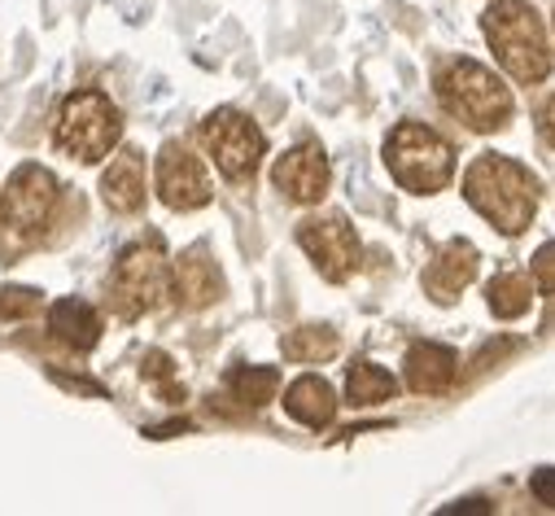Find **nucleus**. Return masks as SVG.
I'll use <instances>...</instances> for the list:
<instances>
[{"instance_id": "obj_1", "label": "nucleus", "mask_w": 555, "mask_h": 516, "mask_svg": "<svg viewBox=\"0 0 555 516\" xmlns=\"http://www.w3.org/2000/svg\"><path fill=\"white\" fill-rule=\"evenodd\" d=\"M464 197H468L499 232L516 236V232L529 228L542 189H538V180H533L520 163L490 154V158H477V163L468 167V176H464Z\"/></svg>"}, {"instance_id": "obj_2", "label": "nucleus", "mask_w": 555, "mask_h": 516, "mask_svg": "<svg viewBox=\"0 0 555 516\" xmlns=\"http://www.w3.org/2000/svg\"><path fill=\"white\" fill-rule=\"evenodd\" d=\"M481 31L499 57V66L520 79V83H542L551 75V49H546V27L542 18L520 5V0H499L486 10Z\"/></svg>"}, {"instance_id": "obj_3", "label": "nucleus", "mask_w": 555, "mask_h": 516, "mask_svg": "<svg viewBox=\"0 0 555 516\" xmlns=\"http://www.w3.org/2000/svg\"><path fill=\"white\" fill-rule=\"evenodd\" d=\"M385 167L406 193H438L455 176V150L421 122H402L385 141Z\"/></svg>"}, {"instance_id": "obj_4", "label": "nucleus", "mask_w": 555, "mask_h": 516, "mask_svg": "<svg viewBox=\"0 0 555 516\" xmlns=\"http://www.w3.org/2000/svg\"><path fill=\"white\" fill-rule=\"evenodd\" d=\"M438 96L473 132H499L512 118V92L486 66H477L468 57H455L438 70Z\"/></svg>"}, {"instance_id": "obj_5", "label": "nucleus", "mask_w": 555, "mask_h": 516, "mask_svg": "<svg viewBox=\"0 0 555 516\" xmlns=\"http://www.w3.org/2000/svg\"><path fill=\"white\" fill-rule=\"evenodd\" d=\"M118 132H122V122H118V109L105 92L96 88H83L75 92L66 105H62V118H57V145L79 158V163H101L114 145H118Z\"/></svg>"}, {"instance_id": "obj_6", "label": "nucleus", "mask_w": 555, "mask_h": 516, "mask_svg": "<svg viewBox=\"0 0 555 516\" xmlns=\"http://www.w3.org/2000/svg\"><path fill=\"white\" fill-rule=\"evenodd\" d=\"M171 268L158 245H131L118 263H114V276H109V298H114V311L135 320L154 307H163L171 298Z\"/></svg>"}, {"instance_id": "obj_7", "label": "nucleus", "mask_w": 555, "mask_h": 516, "mask_svg": "<svg viewBox=\"0 0 555 516\" xmlns=\"http://www.w3.org/2000/svg\"><path fill=\"white\" fill-rule=\"evenodd\" d=\"M202 145L228 180H245L262 163V132L236 109H215L202 122Z\"/></svg>"}, {"instance_id": "obj_8", "label": "nucleus", "mask_w": 555, "mask_h": 516, "mask_svg": "<svg viewBox=\"0 0 555 516\" xmlns=\"http://www.w3.org/2000/svg\"><path fill=\"white\" fill-rule=\"evenodd\" d=\"M53 206H57V180L36 163L18 167L5 184V193H0V215H5L14 236H36L49 223Z\"/></svg>"}, {"instance_id": "obj_9", "label": "nucleus", "mask_w": 555, "mask_h": 516, "mask_svg": "<svg viewBox=\"0 0 555 516\" xmlns=\"http://www.w3.org/2000/svg\"><path fill=\"white\" fill-rule=\"evenodd\" d=\"M298 241L311 254V263L320 268L324 281H346L359 268V236L341 215H324V219L302 223Z\"/></svg>"}, {"instance_id": "obj_10", "label": "nucleus", "mask_w": 555, "mask_h": 516, "mask_svg": "<svg viewBox=\"0 0 555 516\" xmlns=\"http://www.w3.org/2000/svg\"><path fill=\"white\" fill-rule=\"evenodd\" d=\"M158 197L171 210H197L210 202V176L202 167L197 154H189L184 145H167L158 158Z\"/></svg>"}, {"instance_id": "obj_11", "label": "nucleus", "mask_w": 555, "mask_h": 516, "mask_svg": "<svg viewBox=\"0 0 555 516\" xmlns=\"http://www.w3.org/2000/svg\"><path fill=\"white\" fill-rule=\"evenodd\" d=\"M271 180L289 202H302V206H315L324 193H328V158L320 145H298L289 150L281 163L271 167Z\"/></svg>"}, {"instance_id": "obj_12", "label": "nucleus", "mask_w": 555, "mask_h": 516, "mask_svg": "<svg viewBox=\"0 0 555 516\" xmlns=\"http://www.w3.org/2000/svg\"><path fill=\"white\" fill-rule=\"evenodd\" d=\"M473 276H477V249L468 241H451L425 268V289L434 302H455Z\"/></svg>"}, {"instance_id": "obj_13", "label": "nucleus", "mask_w": 555, "mask_h": 516, "mask_svg": "<svg viewBox=\"0 0 555 516\" xmlns=\"http://www.w3.org/2000/svg\"><path fill=\"white\" fill-rule=\"evenodd\" d=\"M455 380V350L434 346V341H415L406 350V385L415 395H442Z\"/></svg>"}, {"instance_id": "obj_14", "label": "nucleus", "mask_w": 555, "mask_h": 516, "mask_svg": "<svg viewBox=\"0 0 555 516\" xmlns=\"http://www.w3.org/2000/svg\"><path fill=\"white\" fill-rule=\"evenodd\" d=\"M101 197L118 215H131V210L145 206V163H141V154L127 150L109 163V171L101 176Z\"/></svg>"}, {"instance_id": "obj_15", "label": "nucleus", "mask_w": 555, "mask_h": 516, "mask_svg": "<svg viewBox=\"0 0 555 516\" xmlns=\"http://www.w3.org/2000/svg\"><path fill=\"white\" fill-rule=\"evenodd\" d=\"M49 328L53 337H62L75 350H92L101 341V315L83 302V298H62L49 307Z\"/></svg>"}, {"instance_id": "obj_16", "label": "nucleus", "mask_w": 555, "mask_h": 516, "mask_svg": "<svg viewBox=\"0 0 555 516\" xmlns=\"http://www.w3.org/2000/svg\"><path fill=\"white\" fill-rule=\"evenodd\" d=\"M176 289L184 298V307H210L219 294H223V281H219V268L210 263L206 249H189L176 268Z\"/></svg>"}, {"instance_id": "obj_17", "label": "nucleus", "mask_w": 555, "mask_h": 516, "mask_svg": "<svg viewBox=\"0 0 555 516\" xmlns=\"http://www.w3.org/2000/svg\"><path fill=\"white\" fill-rule=\"evenodd\" d=\"M285 408H289L294 421L320 429V425L333 421V412H337V395H333V385H328L324 376H298V380L289 385V395H285Z\"/></svg>"}, {"instance_id": "obj_18", "label": "nucleus", "mask_w": 555, "mask_h": 516, "mask_svg": "<svg viewBox=\"0 0 555 516\" xmlns=\"http://www.w3.org/2000/svg\"><path fill=\"white\" fill-rule=\"evenodd\" d=\"M393 395V376L376 363H354L350 376H346V399L354 408H367V403H385Z\"/></svg>"}, {"instance_id": "obj_19", "label": "nucleus", "mask_w": 555, "mask_h": 516, "mask_svg": "<svg viewBox=\"0 0 555 516\" xmlns=\"http://www.w3.org/2000/svg\"><path fill=\"white\" fill-rule=\"evenodd\" d=\"M228 385H232V395L245 408H262L275 395V385H281V372H275V367H236L228 376Z\"/></svg>"}, {"instance_id": "obj_20", "label": "nucleus", "mask_w": 555, "mask_h": 516, "mask_svg": "<svg viewBox=\"0 0 555 516\" xmlns=\"http://www.w3.org/2000/svg\"><path fill=\"white\" fill-rule=\"evenodd\" d=\"M486 298H490V311H494L499 320H516V315L529 311V285H525V276H516V272L494 276L490 289H486Z\"/></svg>"}, {"instance_id": "obj_21", "label": "nucleus", "mask_w": 555, "mask_h": 516, "mask_svg": "<svg viewBox=\"0 0 555 516\" xmlns=\"http://www.w3.org/2000/svg\"><path fill=\"white\" fill-rule=\"evenodd\" d=\"M285 350H289V354H302V359H328V354L337 350V333L324 328V324H311V328L294 333V337L285 341Z\"/></svg>"}, {"instance_id": "obj_22", "label": "nucleus", "mask_w": 555, "mask_h": 516, "mask_svg": "<svg viewBox=\"0 0 555 516\" xmlns=\"http://www.w3.org/2000/svg\"><path fill=\"white\" fill-rule=\"evenodd\" d=\"M533 281H538L542 294H555V241H546L533 254Z\"/></svg>"}, {"instance_id": "obj_23", "label": "nucleus", "mask_w": 555, "mask_h": 516, "mask_svg": "<svg viewBox=\"0 0 555 516\" xmlns=\"http://www.w3.org/2000/svg\"><path fill=\"white\" fill-rule=\"evenodd\" d=\"M36 289H5L0 294V315L5 320H18V315H27V311H36Z\"/></svg>"}, {"instance_id": "obj_24", "label": "nucleus", "mask_w": 555, "mask_h": 516, "mask_svg": "<svg viewBox=\"0 0 555 516\" xmlns=\"http://www.w3.org/2000/svg\"><path fill=\"white\" fill-rule=\"evenodd\" d=\"M533 499H538V503H546V507H555V468L533 473Z\"/></svg>"}, {"instance_id": "obj_25", "label": "nucleus", "mask_w": 555, "mask_h": 516, "mask_svg": "<svg viewBox=\"0 0 555 516\" xmlns=\"http://www.w3.org/2000/svg\"><path fill=\"white\" fill-rule=\"evenodd\" d=\"M538 122H542V137H546V141L555 145V96H551V101L542 105V118H538Z\"/></svg>"}, {"instance_id": "obj_26", "label": "nucleus", "mask_w": 555, "mask_h": 516, "mask_svg": "<svg viewBox=\"0 0 555 516\" xmlns=\"http://www.w3.org/2000/svg\"><path fill=\"white\" fill-rule=\"evenodd\" d=\"M455 512H486V499H460L455 507H447V516H455Z\"/></svg>"}, {"instance_id": "obj_27", "label": "nucleus", "mask_w": 555, "mask_h": 516, "mask_svg": "<svg viewBox=\"0 0 555 516\" xmlns=\"http://www.w3.org/2000/svg\"><path fill=\"white\" fill-rule=\"evenodd\" d=\"M189 425L184 421H176V425H158V429H150V438H176V434H184Z\"/></svg>"}]
</instances>
